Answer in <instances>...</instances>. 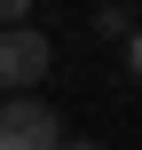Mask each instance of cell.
<instances>
[{"instance_id":"3957f363","label":"cell","mask_w":142,"mask_h":150,"mask_svg":"<svg viewBox=\"0 0 142 150\" xmlns=\"http://www.w3.org/2000/svg\"><path fill=\"white\" fill-rule=\"evenodd\" d=\"M95 32H103V40H119V47H126V32H134V16H126V8H103V16H95Z\"/></svg>"},{"instance_id":"5b68a950","label":"cell","mask_w":142,"mask_h":150,"mask_svg":"<svg viewBox=\"0 0 142 150\" xmlns=\"http://www.w3.org/2000/svg\"><path fill=\"white\" fill-rule=\"evenodd\" d=\"M126 71L142 79V32H126Z\"/></svg>"},{"instance_id":"6da1fadb","label":"cell","mask_w":142,"mask_h":150,"mask_svg":"<svg viewBox=\"0 0 142 150\" xmlns=\"http://www.w3.org/2000/svg\"><path fill=\"white\" fill-rule=\"evenodd\" d=\"M47 63H55V47H47L40 24H8V32H0V87H8V95H32V87L47 79Z\"/></svg>"},{"instance_id":"8992f818","label":"cell","mask_w":142,"mask_h":150,"mask_svg":"<svg viewBox=\"0 0 142 150\" xmlns=\"http://www.w3.org/2000/svg\"><path fill=\"white\" fill-rule=\"evenodd\" d=\"M63 150H103V142H87V134H79V142H71V134H63Z\"/></svg>"},{"instance_id":"7a4b0ae2","label":"cell","mask_w":142,"mask_h":150,"mask_svg":"<svg viewBox=\"0 0 142 150\" xmlns=\"http://www.w3.org/2000/svg\"><path fill=\"white\" fill-rule=\"evenodd\" d=\"M0 150H63V119L40 95H8L0 103Z\"/></svg>"},{"instance_id":"277c9868","label":"cell","mask_w":142,"mask_h":150,"mask_svg":"<svg viewBox=\"0 0 142 150\" xmlns=\"http://www.w3.org/2000/svg\"><path fill=\"white\" fill-rule=\"evenodd\" d=\"M24 16H32V0H0V32H8V24H24Z\"/></svg>"}]
</instances>
